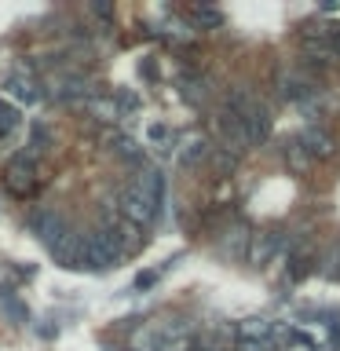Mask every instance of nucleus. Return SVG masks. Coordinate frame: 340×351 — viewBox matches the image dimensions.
Segmentation results:
<instances>
[{"instance_id": "f03ea898", "label": "nucleus", "mask_w": 340, "mask_h": 351, "mask_svg": "<svg viewBox=\"0 0 340 351\" xmlns=\"http://www.w3.org/2000/svg\"><path fill=\"white\" fill-rule=\"evenodd\" d=\"M117 260H121V249L114 245V238L106 230H92V234L77 238V267L110 271V267H117Z\"/></svg>"}, {"instance_id": "20e7f679", "label": "nucleus", "mask_w": 340, "mask_h": 351, "mask_svg": "<svg viewBox=\"0 0 340 351\" xmlns=\"http://www.w3.org/2000/svg\"><path fill=\"white\" fill-rule=\"evenodd\" d=\"M296 143L304 147V154H307L311 161H315V158H318V161H326V158H333V154H337V139L329 136L326 128H318V125L304 128V136L296 139Z\"/></svg>"}, {"instance_id": "9d476101", "label": "nucleus", "mask_w": 340, "mask_h": 351, "mask_svg": "<svg viewBox=\"0 0 340 351\" xmlns=\"http://www.w3.org/2000/svg\"><path fill=\"white\" fill-rule=\"evenodd\" d=\"M84 106L92 110V114H95L99 121H117V117H121L117 99H99V95H88V99H84Z\"/></svg>"}, {"instance_id": "f8f14e48", "label": "nucleus", "mask_w": 340, "mask_h": 351, "mask_svg": "<svg viewBox=\"0 0 340 351\" xmlns=\"http://www.w3.org/2000/svg\"><path fill=\"white\" fill-rule=\"evenodd\" d=\"M285 161H289V169L296 172V176H304L307 169H311V158H307V154H304V147H300V143H285Z\"/></svg>"}, {"instance_id": "0eeeda50", "label": "nucleus", "mask_w": 340, "mask_h": 351, "mask_svg": "<svg viewBox=\"0 0 340 351\" xmlns=\"http://www.w3.org/2000/svg\"><path fill=\"white\" fill-rule=\"evenodd\" d=\"M278 249H282V234H278V230H263V234H256V238H252V249H249L252 267H267Z\"/></svg>"}, {"instance_id": "9b49d317", "label": "nucleus", "mask_w": 340, "mask_h": 351, "mask_svg": "<svg viewBox=\"0 0 340 351\" xmlns=\"http://www.w3.org/2000/svg\"><path fill=\"white\" fill-rule=\"evenodd\" d=\"M114 154L117 158H128V161H143V150H139V143L132 139V136H121V132H114Z\"/></svg>"}, {"instance_id": "6e6552de", "label": "nucleus", "mask_w": 340, "mask_h": 351, "mask_svg": "<svg viewBox=\"0 0 340 351\" xmlns=\"http://www.w3.org/2000/svg\"><path fill=\"white\" fill-rule=\"evenodd\" d=\"M278 333V322H271V318H245V322H238V340H274Z\"/></svg>"}, {"instance_id": "7ed1b4c3", "label": "nucleus", "mask_w": 340, "mask_h": 351, "mask_svg": "<svg viewBox=\"0 0 340 351\" xmlns=\"http://www.w3.org/2000/svg\"><path fill=\"white\" fill-rule=\"evenodd\" d=\"M315 81L311 77H304V73H289V70H282L278 73V95L285 99V103H307V99H315Z\"/></svg>"}, {"instance_id": "f257e3e1", "label": "nucleus", "mask_w": 340, "mask_h": 351, "mask_svg": "<svg viewBox=\"0 0 340 351\" xmlns=\"http://www.w3.org/2000/svg\"><path fill=\"white\" fill-rule=\"evenodd\" d=\"M161 197H165L161 172L143 169L136 180L125 186V194H121V213H125V219L132 227H150L161 213Z\"/></svg>"}, {"instance_id": "4468645a", "label": "nucleus", "mask_w": 340, "mask_h": 351, "mask_svg": "<svg viewBox=\"0 0 340 351\" xmlns=\"http://www.w3.org/2000/svg\"><path fill=\"white\" fill-rule=\"evenodd\" d=\"M186 15H191V19L197 22V26H208V29H216L219 22H223V15H219L216 8H191Z\"/></svg>"}, {"instance_id": "a211bd4d", "label": "nucleus", "mask_w": 340, "mask_h": 351, "mask_svg": "<svg viewBox=\"0 0 340 351\" xmlns=\"http://www.w3.org/2000/svg\"><path fill=\"white\" fill-rule=\"evenodd\" d=\"M326 274H329V278H340V241H333V249H329L326 252Z\"/></svg>"}, {"instance_id": "aec40b11", "label": "nucleus", "mask_w": 340, "mask_h": 351, "mask_svg": "<svg viewBox=\"0 0 340 351\" xmlns=\"http://www.w3.org/2000/svg\"><path fill=\"white\" fill-rule=\"evenodd\" d=\"M212 351H234V348H212Z\"/></svg>"}, {"instance_id": "39448f33", "label": "nucleus", "mask_w": 340, "mask_h": 351, "mask_svg": "<svg viewBox=\"0 0 340 351\" xmlns=\"http://www.w3.org/2000/svg\"><path fill=\"white\" fill-rule=\"evenodd\" d=\"M29 227H33V234H37L48 249H55V245H59V241L66 238L62 219L55 216V213H48V208H44V213H33V216H29Z\"/></svg>"}, {"instance_id": "f3484780", "label": "nucleus", "mask_w": 340, "mask_h": 351, "mask_svg": "<svg viewBox=\"0 0 340 351\" xmlns=\"http://www.w3.org/2000/svg\"><path fill=\"white\" fill-rule=\"evenodd\" d=\"M22 125V114H19V106H8V103H0V132H11V128H19Z\"/></svg>"}, {"instance_id": "ddd939ff", "label": "nucleus", "mask_w": 340, "mask_h": 351, "mask_svg": "<svg viewBox=\"0 0 340 351\" xmlns=\"http://www.w3.org/2000/svg\"><path fill=\"white\" fill-rule=\"evenodd\" d=\"M183 95L191 103H205L208 99V81L205 77H183Z\"/></svg>"}, {"instance_id": "2eb2a0df", "label": "nucleus", "mask_w": 340, "mask_h": 351, "mask_svg": "<svg viewBox=\"0 0 340 351\" xmlns=\"http://www.w3.org/2000/svg\"><path fill=\"white\" fill-rule=\"evenodd\" d=\"M307 271H311V256H307V252H293V256H289V278L300 282Z\"/></svg>"}, {"instance_id": "6ab92c4d", "label": "nucleus", "mask_w": 340, "mask_h": 351, "mask_svg": "<svg viewBox=\"0 0 340 351\" xmlns=\"http://www.w3.org/2000/svg\"><path fill=\"white\" fill-rule=\"evenodd\" d=\"M150 143H161V147H165V143H172V132L165 128V125H154L150 128Z\"/></svg>"}, {"instance_id": "1a4fd4ad", "label": "nucleus", "mask_w": 340, "mask_h": 351, "mask_svg": "<svg viewBox=\"0 0 340 351\" xmlns=\"http://www.w3.org/2000/svg\"><path fill=\"white\" fill-rule=\"evenodd\" d=\"M208 154H212L208 139H205V136H191V139L183 143V150H180V161H183V165H197L202 158H208Z\"/></svg>"}, {"instance_id": "423d86ee", "label": "nucleus", "mask_w": 340, "mask_h": 351, "mask_svg": "<svg viewBox=\"0 0 340 351\" xmlns=\"http://www.w3.org/2000/svg\"><path fill=\"white\" fill-rule=\"evenodd\" d=\"M4 92L8 95H15L19 103H37V99H44V88L33 81V77L26 70H19V73H11L8 81H4Z\"/></svg>"}, {"instance_id": "dca6fc26", "label": "nucleus", "mask_w": 340, "mask_h": 351, "mask_svg": "<svg viewBox=\"0 0 340 351\" xmlns=\"http://www.w3.org/2000/svg\"><path fill=\"white\" fill-rule=\"evenodd\" d=\"M208 158H212V165H216L219 172H234V165H238V154H230V150H223V147H216Z\"/></svg>"}]
</instances>
